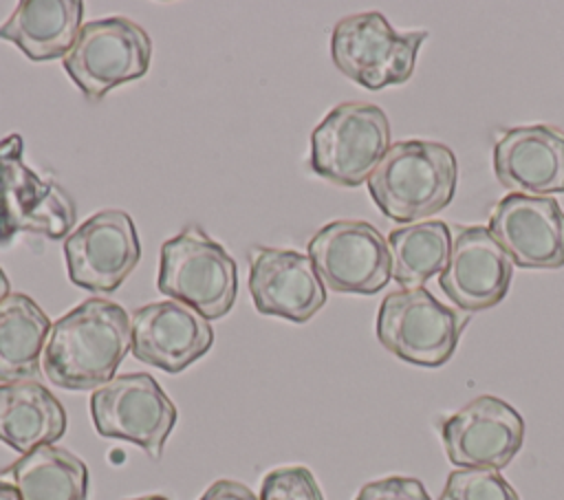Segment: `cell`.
Wrapping results in <instances>:
<instances>
[{"instance_id": "9a60e30c", "label": "cell", "mask_w": 564, "mask_h": 500, "mask_svg": "<svg viewBox=\"0 0 564 500\" xmlns=\"http://www.w3.org/2000/svg\"><path fill=\"white\" fill-rule=\"evenodd\" d=\"M130 339V350L139 361L176 374L212 348L214 330L209 319L192 306L163 300L134 311Z\"/></svg>"}, {"instance_id": "d4e9b609", "label": "cell", "mask_w": 564, "mask_h": 500, "mask_svg": "<svg viewBox=\"0 0 564 500\" xmlns=\"http://www.w3.org/2000/svg\"><path fill=\"white\" fill-rule=\"evenodd\" d=\"M355 500H432L421 480L408 476H388L366 482Z\"/></svg>"}, {"instance_id": "603a6c76", "label": "cell", "mask_w": 564, "mask_h": 500, "mask_svg": "<svg viewBox=\"0 0 564 500\" xmlns=\"http://www.w3.org/2000/svg\"><path fill=\"white\" fill-rule=\"evenodd\" d=\"M438 500H520L496 469H454Z\"/></svg>"}, {"instance_id": "2e32d148", "label": "cell", "mask_w": 564, "mask_h": 500, "mask_svg": "<svg viewBox=\"0 0 564 500\" xmlns=\"http://www.w3.org/2000/svg\"><path fill=\"white\" fill-rule=\"evenodd\" d=\"M249 293L260 315L308 322L326 304V286L308 256L289 249H249Z\"/></svg>"}, {"instance_id": "4316f807", "label": "cell", "mask_w": 564, "mask_h": 500, "mask_svg": "<svg viewBox=\"0 0 564 500\" xmlns=\"http://www.w3.org/2000/svg\"><path fill=\"white\" fill-rule=\"evenodd\" d=\"M0 500H22L15 485L13 482H7V480H0Z\"/></svg>"}, {"instance_id": "4fadbf2b", "label": "cell", "mask_w": 564, "mask_h": 500, "mask_svg": "<svg viewBox=\"0 0 564 500\" xmlns=\"http://www.w3.org/2000/svg\"><path fill=\"white\" fill-rule=\"evenodd\" d=\"M487 227L516 267H564V209L553 196L509 192L496 203Z\"/></svg>"}, {"instance_id": "44dd1931", "label": "cell", "mask_w": 564, "mask_h": 500, "mask_svg": "<svg viewBox=\"0 0 564 500\" xmlns=\"http://www.w3.org/2000/svg\"><path fill=\"white\" fill-rule=\"evenodd\" d=\"M11 476L22 500H88V469L73 452L57 445H42L15 463Z\"/></svg>"}, {"instance_id": "8fae6325", "label": "cell", "mask_w": 564, "mask_h": 500, "mask_svg": "<svg viewBox=\"0 0 564 500\" xmlns=\"http://www.w3.org/2000/svg\"><path fill=\"white\" fill-rule=\"evenodd\" d=\"M64 256L75 286L115 293L141 258L134 220L121 209L97 211L64 240Z\"/></svg>"}, {"instance_id": "83f0119b", "label": "cell", "mask_w": 564, "mask_h": 500, "mask_svg": "<svg viewBox=\"0 0 564 500\" xmlns=\"http://www.w3.org/2000/svg\"><path fill=\"white\" fill-rule=\"evenodd\" d=\"M11 295V284H9V278L4 275V271L0 269V304Z\"/></svg>"}, {"instance_id": "ba28073f", "label": "cell", "mask_w": 564, "mask_h": 500, "mask_svg": "<svg viewBox=\"0 0 564 500\" xmlns=\"http://www.w3.org/2000/svg\"><path fill=\"white\" fill-rule=\"evenodd\" d=\"M150 59L152 40L145 29L115 15L86 22L62 64L86 99L99 101L115 86L143 77Z\"/></svg>"}, {"instance_id": "484cf974", "label": "cell", "mask_w": 564, "mask_h": 500, "mask_svg": "<svg viewBox=\"0 0 564 500\" xmlns=\"http://www.w3.org/2000/svg\"><path fill=\"white\" fill-rule=\"evenodd\" d=\"M198 500H258V498L247 485H242L238 480L220 478V480L212 482Z\"/></svg>"}, {"instance_id": "7402d4cb", "label": "cell", "mask_w": 564, "mask_h": 500, "mask_svg": "<svg viewBox=\"0 0 564 500\" xmlns=\"http://www.w3.org/2000/svg\"><path fill=\"white\" fill-rule=\"evenodd\" d=\"M452 249L449 227L443 220L410 222L388 236L392 280L403 289H423L427 280L441 275Z\"/></svg>"}, {"instance_id": "d6986e66", "label": "cell", "mask_w": 564, "mask_h": 500, "mask_svg": "<svg viewBox=\"0 0 564 500\" xmlns=\"http://www.w3.org/2000/svg\"><path fill=\"white\" fill-rule=\"evenodd\" d=\"M66 432V410L37 381L0 383V441L22 456Z\"/></svg>"}, {"instance_id": "7a4b0ae2", "label": "cell", "mask_w": 564, "mask_h": 500, "mask_svg": "<svg viewBox=\"0 0 564 500\" xmlns=\"http://www.w3.org/2000/svg\"><path fill=\"white\" fill-rule=\"evenodd\" d=\"M458 161L436 141H397L368 178V194L394 222H416L443 211L456 194Z\"/></svg>"}, {"instance_id": "e0dca14e", "label": "cell", "mask_w": 564, "mask_h": 500, "mask_svg": "<svg viewBox=\"0 0 564 500\" xmlns=\"http://www.w3.org/2000/svg\"><path fill=\"white\" fill-rule=\"evenodd\" d=\"M494 174L513 194H564V130L549 123L505 130L494 148Z\"/></svg>"}, {"instance_id": "5bb4252c", "label": "cell", "mask_w": 564, "mask_h": 500, "mask_svg": "<svg viewBox=\"0 0 564 500\" xmlns=\"http://www.w3.org/2000/svg\"><path fill=\"white\" fill-rule=\"evenodd\" d=\"M513 278V262L496 242L489 227H463L452 238L438 286L445 297L465 313L487 311L505 300Z\"/></svg>"}, {"instance_id": "9c48e42d", "label": "cell", "mask_w": 564, "mask_h": 500, "mask_svg": "<svg viewBox=\"0 0 564 500\" xmlns=\"http://www.w3.org/2000/svg\"><path fill=\"white\" fill-rule=\"evenodd\" d=\"M90 416L99 436L139 445L159 460L176 423V407L148 372L119 374L90 396Z\"/></svg>"}, {"instance_id": "7c38bea8", "label": "cell", "mask_w": 564, "mask_h": 500, "mask_svg": "<svg viewBox=\"0 0 564 500\" xmlns=\"http://www.w3.org/2000/svg\"><path fill=\"white\" fill-rule=\"evenodd\" d=\"M445 454L458 469L507 467L522 447L520 412L494 394H480L441 423Z\"/></svg>"}, {"instance_id": "3957f363", "label": "cell", "mask_w": 564, "mask_h": 500, "mask_svg": "<svg viewBox=\"0 0 564 500\" xmlns=\"http://www.w3.org/2000/svg\"><path fill=\"white\" fill-rule=\"evenodd\" d=\"M159 291L192 306L205 319L225 317L238 293V269L220 242L187 225L161 247Z\"/></svg>"}, {"instance_id": "52a82bcc", "label": "cell", "mask_w": 564, "mask_h": 500, "mask_svg": "<svg viewBox=\"0 0 564 500\" xmlns=\"http://www.w3.org/2000/svg\"><path fill=\"white\" fill-rule=\"evenodd\" d=\"M390 148V123L375 104L335 106L311 134V170L339 187H359Z\"/></svg>"}, {"instance_id": "cb8c5ba5", "label": "cell", "mask_w": 564, "mask_h": 500, "mask_svg": "<svg viewBox=\"0 0 564 500\" xmlns=\"http://www.w3.org/2000/svg\"><path fill=\"white\" fill-rule=\"evenodd\" d=\"M258 500H324L322 489L308 467H278L262 480Z\"/></svg>"}, {"instance_id": "8992f818", "label": "cell", "mask_w": 564, "mask_h": 500, "mask_svg": "<svg viewBox=\"0 0 564 500\" xmlns=\"http://www.w3.org/2000/svg\"><path fill=\"white\" fill-rule=\"evenodd\" d=\"M467 322L427 289H399L381 300L377 339L405 363L438 368L454 357Z\"/></svg>"}, {"instance_id": "ffe728a7", "label": "cell", "mask_w": 564, "mask_h": 500, "mask_svg": "<svg viewBox=\"0 0 564 500\" xmlns=\"http://www.w3.org/2000/svg\"><path fill=\"white\" fill-rule=\"evenodd\" d=\"M46 313L24 293H11L0 304V381H33L51 333Z\"/></svg>"}, {"instance_id": "5b68a950", "label": "cell", "mask_w": 564, "mask_h": 500, "mask_svg": "<svg viewBox=\"0 0 564 500\" xmlns=\"http://www.w3.org/2000/svg\"><path fill=\"white\" fill-rule=\"evenodd\" d=\"M18 132L0 141V249L18 233L66 240L77 220L73 196L55 181L37 176L22 159Z\"/></svg>"}, {"instance_id": "6da1fadb", "label": "cell", "mask_w": 564, "mask_h": 500, "mask_svg": "<svg viewBox=\"0 0 564 500\" xmlns=\"http://www.w3.org/2000/svg\"><path fill=\"white\" fill-rule=\"evenodd\" d=\"M130 341L123 306L90 297L53 322L42 355L44 374L64 390H97L115 379Z\"/></svg>"}, {"instance_id": "ac0fdd59", "label": "cell", "mask_w": 564, "mask_h": 500, "mask_svg": "<svg viewBox=\"0 0 564 500\" xmlns=\"http://www.w3.org/2000/svg\"><path fill=\"white\" fill-rule=\"evenodd\" d=\"M82 18V0H20L0 24V40L11 42L33 62L64 59L84 26Z\"/></svg>"}, {"instance_id": "30bf717a", "label": "cell", "mask_w": 564, "mask_h": 500, "mask_svg": "<svg viewBox=\"0 0 564 500\" xmlns=\"http://www.w3.org/2000/svg\"><path fill=\"white\" fill-rule=\"evenodd\" d=\"M308 258L335 293L375 295L392 280L388 240L366 220L326 222L308 240Z\"/></svg>"}, {"instance_id": "277c9868", "label": "cell", "mask_w": 564, "mask_h": 500, "mask_svg": "<svg viewBox=\"0 0 564 500\" xmlns=\"http://www.w3.org/2000/svg\"><path fill=\"white\" fill-rule=\"evenodd\" d=\"M427 31H397L379 11L341 18L330 35V57L339 73L368 90L405 84Z\"/></svg>"}, {"instance_id": "f1b7e54d", "label": "cell", "mask_w": 564, "mask_h": 500, "mask_svg": "<svg viewBox=\"0 0 564 500\" xmlns=\"http://www.w3.org/2000/svg\"><path fill=\"white\" fill-rule=\"evenodd\" d=\"M126 500H170V498L159 496V493H152V496H139V498H126Z\"/></svg>"}]
</instances>
